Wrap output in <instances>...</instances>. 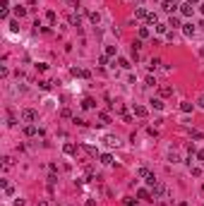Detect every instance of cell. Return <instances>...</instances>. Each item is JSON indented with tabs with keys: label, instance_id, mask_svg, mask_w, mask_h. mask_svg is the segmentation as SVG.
<instances>
[{
	"label": "cell",
	"instance_id": "ba28073f",
	"mask_svg": "<svg viewBox=\"0 0 204 206\" xmlns=\"http://www.w3.org/2000/svg\"><path fill=\"white\" fill-rule=\"evenodd\" d=\"M168 27H180V22L175 19V17H171V22H168Z\"/></svg>",
	"mask_w": 204,
	"mask_h": 206
},
{
	"label": "cell",
	"instance_id": "3957f363",
	"mask_svg": "<svg viewBox=\"0 0 204 206\" xmlns=\"http://www.w3.org/2000/svg\"><path fill=\"white\" fill-rule=\"evenodd\" d=\"M22 118H24V120H34V118H36V113H34V110H24Z\"/></svg>",
	"mask_w": 204,
	"mask_h": 206
},
{
	"label": "cell",
	"instance_id": "7a4b0ae2",
	"mask_svg": "<svg viewBox=\"0 0 204 206\" xmlns=\"http://www.w3.org/2000/svg\"><path fill=\"white\" fill-rule=\"evenodd\" d=\"M175 7H178V5H175V3H171V0H166V3H163V10H166V12H173Z\"/></svg>",
	"mask_w": 204,
	"mask_h": 206
},
{
	"label": "cell",
	"instance_id": "5b68a950",
	"mask_svg": "<svg viewBox=\"0 0 204 206\" xmlns=\"http://www.w3.org/2000/svg\"><path fill=\"white\" fill-rule=\"evenodd\" d=\"M161 93H163V96H171L173 89H171V86H163V89H161Z\"/></svg>",
	"mask_w": 204,
	"mask_h": 206
},
{
	"label": "cell",
	"instance_id": "7c38bea8",
	"mask_svg": "<svg viewBox=\"0 0 204 206\" xmlns=\"http://www.w3.org/2000/svg\"><path fill=\"white\" fill-rule=\"evenodd\" d=\"M187 3H195V0H187Z\"/></svg>",
	"mask_w": 204,
	"mask_h": 206
},
{
	"label": "cell",
	"instance_id": "8fae6325",
	"mask_svg": "<svg viewBox=\"0 0 204 206\" xmlns=\"http://www.w3.org/2000/svg\"><path fill=\"white\" fill-rule=\"evenodd\" d=\"M199 106H202V108H204V98H202V101H199Z\"/></svg>",
	"mask_w": 204,
	"mask_h": 206
},
{
	"label": "cell",
	"instance_id": "8992f818",
	"mask_svg": "<svg viewBox=\"0 0 204 206\" xmlns=\"http://www.w3.org/2000/svg\"><path fill=\"white\" fill-rule=\"evenodd\" d=\"M182 14H192V7L190 5H182Z\"/></svg>",
	"mask_w": 204,
	"mask_h": 206
},
{
	"label": "cell",
	"instance_id": "9c48e42d",
	"mask_svg": "<svg viewBox=\"0 0 204 206\" xmlns=\"http://www.w3.org/2000/svg\"><path fill=\"white\" fill-rule=\"evenodd\" d=\"M151 106H154V108H163V103H161L159 98H154V101H151Z\"/></svg>",
	"mask_w": 204,
	"mask_h": 206
},
{
	"label": "cell",
	"instance_id": "30bf717a",
	"mask_svg": "<svg viewBox=\"0 0 204 206\" xmlns=\"http://www.w3.org/2000/svg\"><path fill=\"white\" fill-rule=\"evenodd\" d=\"M99 120H101V125H106V122H108V115H106V113H101V115H99Z\"/></svg>",
	"mask_w": 204,
	"mask_h": 206
},
{
	"label": "cell",
	"instance_id": "277c9868",
	"mask_svg": "<svg viewBox=\"0 0 204 206\" xmlns=\"http://www.w3.org/2000/svg\"><path fill=\"white\" fill-rule=\"evenodd\" d=\"M106 144H108V146H118V139H115V137H106Z\"/></svg>",
	"mask_w": 204,
	"mask_h": 206
},
{
	"label": "cell",
	"instance_id": "6da1fadb",
	"mask_svg": "<svg viewBox=\"0 0 204 206\" xmlns=\"http://www.w3.org/2000/svg\"><path fill=\"white\" fill-rule=\"evenodd\" d=\"M166 194H168L166 184H163V182H156V184H154V197H166Z\"/></svg>",
	"mask_w": 204,
	"mask_h": 206
},
{
	"label": "cell",
	"instance_id": "52a82bcc",
	"mask_svg": "<svg viewBox=\"0 0 204 206\" xmlns=\"http://www.w3.org/2000/svg\"><path fill=\"white\" fill-rule=\"evenodd\" d=\"M139 199H149V192H146V189H139Z\"/></svg>",
	"mask_w": 204,
	"mask_h": 206
}]
</instances>
